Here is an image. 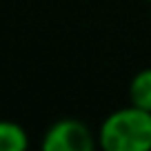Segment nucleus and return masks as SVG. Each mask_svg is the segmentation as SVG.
Listing matches in <instances>:
<instances>
[{"instance_id": "obj_1", "label": "nucleus", "mask_w": 151, "mask_h": 151, "mask_svg": "<svg viewBox=\"0 0 151 151\" xmlns=\"http://www.w3.org/2000/svg\"><path fill=\"white\" fill-rule=\"evenodd\" d=\"M96 138L104 151H151V111L136 104L116 109L100 122Z\"/></svg>"}, {"instance_id": "obj_2", "label": "nucleus", "mask_w": 151, "mask_h": 151, "mask_svg": "<svg viewBox=\"0 0 151 151\" xmlns=\"http://www.w3.org/2000/svg\"><path fill=\"white\" fill-rule=\"evenodd\" d=\"M98 145V138L93 136L89 127L82 120L62 118L56 120L42 136L45 151H91Z\"/></svg>"}, {"instance_id": "obj_3", "label": "nucleus", "mask_w": 151, "mask_h": 151, "mask_svg": "<svg viewBox=\"0 0 151 151\" xmlns=\"http://www.w3.org/2000/svg\"><path fill=\"white\" fill-rule=\"evenodd\" d=\"M29 133L14 120H0V151H27Z\"/></svg>"}, {"instance_id": "obj_4", "label": "nucleus", "mask_w": 151, "mask_h": 151, "mask_svg": "<svg viewBox=\"0 0 151 151\" xmlns=\"http://www.w3.org/2000/svg\"><path fill=\"white\" fill-rule=\"evenodd\" d=\"M129 104L151 111V67L140 69L129 82Z\"/></svg>"}, {"instance_id": "obj_5", "label": "nucleus", "mask_w": 151, "mask_h": 151, "mask_svg": "<svg viewBox=\"0 0 151 151\" xmlns=\"http://www.w3.org/2000/svg\"><path fill=\"white\" fill-rule=\"evenodd\" d=\"M149 2H151V0H149Z\"/></svg>"}]
</instances>
